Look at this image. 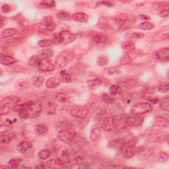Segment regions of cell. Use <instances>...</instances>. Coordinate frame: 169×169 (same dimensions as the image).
Here are the masks:
<instances>
[{
	"label": "cell",
	"instance_id": "cell-1",
	"mask_svg": "<svg viewBox=\"0 0 169 169\" xmlns=\"http://www.w3.org/2000/svg\"><path fill=\"white\" fill-rule=\"evenodd\" d=\"M17 112L22 118H36L42 112V106L39 101H28L21 105H17L12 108Z\"/></svg>",
	"mask_w": 169,
	"mask_h": 169
},
{
	"label": "cell",
	"instance_id": "cell-2",
	"mask_svg": "<svg viewBox=\"0 0 169 169\" xmlns=\"http://www.w3.org/2000/svg\"><path fill=\"white\" fill-rule=\"evenodd\" d=\"M74 53L70 50H65L60 53L57 58L55 59V66L57 68H64L74 58Z\"/></svg>",
	"mask_w": 169,
	"mask_h": 169
},
{
	"label": "cell",
	"instance_id": "cell-3",
	"mask_svg": "<svg viewBox=\"0 0 169 169\" xmlns=\"http://www.w3.org/2000/svg\"><path fill=\"white\" fill-rule=\"evenodd\" d=\"M153 106L149 103H138L134 104L131 108V114L135 115H142L151 112Z\"/></svg>",
	"mask_w": 169,
	"mask_h": 169
},
{
	"label": "cell",
	"instance_id": "cell-4",
	"mask_svg": "<svg viewBox=\"0 0 169 169\" xmlns=\"http://www.w3.org/2000/svg\"><path fill=\"white\" fill-rule=\"evenodd\" d=\"M121 152L124 158L130 159L133 157L136 153L135 143L132 140L125 142L122 145Z\"/></svg>",
	"mask_w": 169,
	"mask_h": 169
},
{
	"label": "cell",
	"instance_id": "cell-5",
	"mask_svg": "<svg viewBox=\"0 0 169 169\" xmlns=\"http://www.w3.org/2000/svg\"><path fill=\"white\" fill-rule=\"evenodd\" d=\"M76 132L72 129L60 130L57 134L58 138L66 144L71 143L76 137Z\"/></svg>",
	"mask_w": 169,
	"mask_h": 169
},
{
	"label": "cell",
	"instance_id": "cell-6",
	"mask_svg": "<svg viewBox=\"0 0 169 169\" xmlns=\"http://www.w3.org/2000/svg\"><path fill=\"white\" fill-rule=\"evenodd\" d=\"M100 123H101L102 128L108 132H111L113 131L116 128L115 124L113 120L112 116H110L108 115H103L101 116V120H100Z\"/></svg>",
	"mask_w": 169,
	"mask_h": 169
},
{
	"label": "cell",
	"instance_id": "cell-7",
	"mask_svg": "<svg viewBox=\"0 0 169 169\" xmlns=\"http://www.w3.org/2000/svg\"><path fill=\"white\" fill-rule=\"evenodd\" d=\"M149 139L150 141L155 143H162L166 141L168 139V135L167 134L160 130H154L150 133L149 135Z\"/></svg>",
	"mask_w": 169,
	"mask_h": 169
},
{
	"label": "cell",
	"instance_id": "cell-8",
	"mask_svg": "<svg viewBox=\"0 0 169 169\" xmlns=\"http://www.w3.org/2000/svg\"><path fill=\"white\" fill-rule=\"evenodd\" d=\"M70 113L74 118H85L89 114V108L85 106H75L71 109Z\"/></svg>",
	"mask_w": 169,
	"mask_h": 169
},
{
	"label": "cell",
	"instance_id": "cell-9",
	"mask_svg": "<svg viewBox=\"0 0 169 169\" xmlns=\"http://www.w3.org/2000/svg\"><path fill=\"white\" fill-rule=\"evenodd\" d=\"M113 25H114V27L117 26L115 24V23L114 22V21L112 20V18H111V19L110 20L107 17H103L101 18H100L99 21L98 22V27L100 29H103L104 30H113L114 29Z\"/></svg>",
	"mask_w": 169,
	"mask_h": 169
},
{
	"label": "cell",
	"instance_id": "cell-10",
	"mask_svg": "<svg viewBox=\"0 0 169 169\" xmlns=\"http://www.w3.org/2000/svg\"><path fill=\"white\" fill-rule=\"evenodd\" d=\"M126 123L128 126L137 127L140 126L143 123V118L140 115L131 114V115L126 116Z\"/></svg>",
	"mask_w": 169,
	"mask_h": 169
},
{
	"label": "cell",
	"instance_id": "cell-11",
	"mask_svg": "<svg viewBox=\"0 0 169 169\" xmlns=\"http://www.w3.org/2000/svg\"><path fill=\"white\" fill-rule=\"evenodd\" d=\"M60 42L64 45H68L73 42L76 39V35L67 30H63L58 33Z\"/></svg>",
	"mask_w": 169,
	"mask_h": 169
},
{
	"label": "cell",
	"instance_id": "cell-12",
	"mask_svg": "<svg viewBox=\"0 0 169 169\" xmlns=\"http://www.w3.org/2000/svg\"><path fill=\"white\" fill-rule=\"evenodd\" d=\"M39 70L41 71H52L55 70V66L48 60V59H41L38 65Z\"/></svg>",
	"mask_w": 169,
	"mask_h": 169
},
{
	"label": "cell",
	"instance_id": "cell-13",
	"mask_svg": "<svg viewBox=\"0 0 169 169\" xmlns=\"http://www.w3.org/2000/svg\"><path fill=\"white\" fill-rule=\"evenodd\" d=\"M156 56L159 61L167 63L169 60V48L168 47L161 48L156 52Z\"/></svg>",
	"mask_w": 169,
	"mask_h": 169
},
{
	"label": "cell",
	"instance_id": "cell-14",
	"mask_svg": "<svg viewBox=\"0 0 169 169\" xmlns=\"http://www.w3.org/2000/svg\"><path fill=\"white\" fill-rule=\"evenodd\" d=\"M108 35L104 33H98L92 37V41L97 45H104L108 42Z\"/></svg>",
	"mask_w": 169,
	"mask_h": 169
},
{
	"label": "cell",
	"instance_id": "cell-15",
	"mask_svg": "<svg viewBox=\"0 0 169 169\" xmlns=\"http://www.w3.org/2000/svg\"><path fill=\"white\" fill-rule=\"evenodd\" d=\"M154 124L155 126L161 128H168L169 126V121L168 117L165 116H156L155 118Z\"/></svg>",
	"mask_w": 169,
	"mask_h": 169
},
{
	"label": "cell",
	"instance_id": "cell-16",
	"mask_svg": "<svg viewBox=\"0 0 169 169\" xmlns=\"http://www.w3.org/2000/svg\"><path fill=\"white\" fill-rule=\"evenodd\" d=\"M61 83V79L60 76H54L48 79L46 82V87L48 89H54L58 87Z\"/></svg>",
	"mask_w": 169,
	"mask_h": 169
},
{
	"label": "cell",
	"instance_id": "cell-17",
	"mask_svg": "<svg viewBox=\"0 0 169 169\" xmlns=\"http://www.w3.org/2000/svg\"><path fill=\"white\" fill-rule=\"evenodd\" d=\"M21 101V98L17 96H9L3 98L1 103H0V106H8L12 104L17 103Z\"/></svg>",
	"mask_w": 169,
	"mask_h": 169
},
{
	"label": "cell",
	"instance_id": "cell-18",
	"mask_svg": "<svg viewBox=\"0 0 169 169\" xmlns=\"http://www.w3.org/2000/svg\"><path fill=\"white\" fill-rule=\"evenodd\" d=\"M33 147V143L28 141H23L18 144L17 146V150L21 153H24Z\"/></svg>",
	"mask_w": 169,
	"mask_h": 169
},
{
	"label": "cell",
	"instance_id": "cell-19",
	"mask_svg": "<svg viewBox=\"0 0 169 169\" xmlns=\"http://www.w3.org/2000/svg\"><path fill=\"white\" fill-rule=\"evenodd\" d=\"M17 60L11 56L1 54L0 55V63L3 66H10L16 63Z\"/></svg>",
	"mask_w": 169,
	"mask_h": 169
},
{
	"label": "cell",
	"instance_id": "cell-20",
	"mask_svg": "<svg viewBox=\"0 0 169 169\" xmlns=\"http://www.w3.org/2000/svg\"><path fill=\"white\" fill-rule=\"evenodd\" d=\"M73 20L80 23H86L89 20V15L83 12H77L72 15Z\"/></svg>",
	"mask_w": 169,
	"mask_h": 169
},
{
	"label": "cell",
	"instance_id": "cell-21",
	"mask_svg": "<svg viewBox=\"0 0 169 169\" xmlns=\"http://www.w3.org/2000/svg\"><path fill=\"white\" fill-rule=\"evenodd\" d=\"M102 83H103L102 80L98 78L89 79L87 81V86H88L90 89L92 90H96L99 87H101Z\"/></svg>",
	"mask_w": 169,
	"mask_h": 169
},
{
	"label": "cell",
	"instance_id": "cell-22",
	"mask_svg": "<svg viewBox=\"0 0 169 169\" xmlns=\"http://www.w3.org/2000/svg\"><path fill=\"white\" fill-rule=\"evenodd\" d=\"M45 23V26L46 30L48 31H53L55 29V23L54 21L53 18L51 16H48L45 18L44 19Z\"/></svg>",
	"mask_w": 169,
	"mask_h": 169
},
{
	"label": "cell",
	"instance_id": "cell-23",
	"mask_svg": "<svg viewBox=\"0 0 169 169\" xmlns=\"http://www.w3.org/2000/svg\"><path fill=\"white\" fill-rule=\"evenodd\" d=\"M101 137V129L98 127H95L93 128L91 130V133H90V139L93 142H96L98 140H100Z\"/></svg>",
	"mask_w": 169,
	"mask_h": 169
},
{
	"label": "cell",
	"instance_id": "cell-24",
	"mask_svg": "<svg viewBox=\"0 0 169 169\" xmlns=\"http://www.w3.org/2000/svg\"><path fill=\"white\" fill-rule=\"evenodd\" d=\"M122 48L125 52L128 53L133 52L134 50L135 49V45L133 41L127 40L122 43Z\"/></svg>",
	"mask_w": 169,
	"mask_h": 169
},
{
	"label": "cell",
	"instance_id": "cell-25",
	"mask_svg": "<svg viewBox=\"0 0 169 169\" xmlns=\"http://www.w3.org/2000/svg\"><path fill=\"white\" fill-rule=\"evenodd\" d=\"M16 137V135L13 132H9L5 134H2L0 136V141L2 143H8L13 141Z\"/></svg>",
	"mask_w": 169,
	"mask_h": 169
},
{
	"label": "cell",
	"instance_id": "cell-26",
	"mask_svg": "<svg viewBox=\"0 0 169 169\" xmlns=\"http://www.w3.org/2000/svg\"><path fill=\"white\" fill-rule=\"evenodd\" d=\"M145 34L142 33H137V32H130V33H127L126 34H125V37L126 39H128V40H136L140 39L143 37H144Z\"/></svg>",
	"mask_w": 169,
	"mask_h": 169
},
{
	"label": "cell",
	"instance_id": "cell-27",
	"mask_svg": "<svg viewBox=\"0 0 169 169\" xmlns=\"http://www.w3.org/2000/svg\"><path fill=\"white\" fill-rule=\"evenodd\" d=\"M34 131L37 135H43L48 133V128L45 124H37L34 128Z\"/></svg>",
	"mask_w": 169,
	"mask_h": 169
},
{
	"label": "cell",
	"instance_id": "cell-28",
	"mask_svg": "<svg viewBox=\"0 0 169 169\" xmlns=\"http://www.w3.org/2000/svg\"><path fill=\"white\" fill-rule=\"evenodd\" d=\"M56 18H58V19L60 20V21H67V20H70L72 16H71V15L67 13V12L65 11H58L57 13L55 15Z\"/></svg>",
	"mask_w": 169,
	"mask_h": 169
},
{
	"label": "cell",
	"instance_id": "cell-29",
	"mask_svg": "<svg viewBox=\"0 0 169 169\" xmlns=\"http://www.w3.org/2000/svg\"><path fill=\"white\" fill-rule=\"evenodd\" d=\"M39 55L41 59H49L53 55V51L50 48L44 49L39 52Z\"/></svg>",
	"mask_w": 169,
	"mask_h": 169
},
{
	"label": "cell",
	"instance_id": "cell-30",
	"mask_svg": "<svg viewBox=\"0 0 169 169\" xmlns=\"http://www.w3.org/2000/svg\"><path fill=\"white\" fill-rule=\"evenodd\" d=\"M17 33V30L15 29H6L2 32V36L3 38H9L14 36Z\"/></svg>",
	"mask_w": 169,
	"mask_h": 169
},
{
	"label": "cell",
	"instance_id": "cell-31",
	"mask_svg": "<svg viewBox=\"0 0 169 169\" xmlns=\"http://www.w3.org/2000/svg\"><path fill=\"white\" fill-rule=\"evenodd\" d=\"M39 6L42 8H46V9H50L55 7V3L54 1H50V0H44L41 1L39 3Z\"/></svg>",
	"mask_w": 169,
	"mask_h": 169
},
{
	"label": "cell",
	"instance_id": "cell-32",
	"mask_svg": "<svg viewBox=\"0 0 169 169\" xmlns=\"http://www.w3.org/2000/svg\"><path fill=\"white\" fill-rule=\"evenodd\" d=\"M55 98L60 103H64L69 101V97L66 93L64 92H58L55 94Z\"/></svg>",
	"mask_w": 169,
	"mask_h": 169
},
{
	"label": "cell",
	"instance_id": "cell-33",
	"mask_svg": "<svg viewBox=\"0 0 169 169\" xmlns=\"http://www.w3.org/2000/svg\"><path fill=\"white\" fill-rule=\"evenodd\" d=\"M109 92H110V95L114 97L115 95H119V94L121 93V92H122V88H121V87L120 86L117 85H112L110 87Z\"/></svg>",
	"mask_w": 169,
	"mask_h": 169
},
{
	"label": "cell",
	"instance_id": "cell-34",
	"mask_svg": "<svg viewBox=\"0 0 169 169\" xmlns=\"http://www.w3.org/2000/svg\"><path fill=\"white\" fill-rule=\"evenodd\" d=\"M55 42L53 39H44L42 40H40L38 43V45L40 47L45 48V47H49L51 46L52 45H54Z\"/></svg>",
	"mask_w": 169,
	"mask_h": 169
},
{
	"label": "cell",
	"instance_id": "cell-35",
	"mask_svg": "<svg viewBox=\"0 0 169 169\" xmlns=\"http://www.w3.org/2000/svg\"><path fill=\"white\" fill-rule=\"evenodd\" d=\"M38 156L41 160H46L50 156V152L48 149H42L39 152Z\"/></svg>",
	"mask_w": 169,
	"mask_h": 169
},
{
	"label": "cell",
	"instance_id": "cell-36",
	"mask_svg": "<svg viewBox=\"0 0 169 169\" xmlns=\"http://www.w3.org/2000/svg\"><path fill=\"white\" fill-rule=\"evenodd\" d=\"M160 108L165 111L169 110V97H166L160 102Z\"/></svg>",
	"mask_w": 169,
	"mask_h": 169
},
{
	"label": "cell",
	"instance_id": "cell-37",
	"mask_svg": "<svg viewBox=\"0 0 169 169\" xmlns=\"http://www.w3.org/2000/svg\"><path fill=\"white\" fill-rule=\"evenodd\" d=\"M102 99L105 103L108 104H112L115 103V98L113 97V96L106 93L103 94L102 96Z\"/></svg>",
	"mask_w": 169,
	"mask_h": 169
},
{
	"label": "cell",
	"instance_id": "cell-38",
	"mask_svg": "<svg viewBox=\"0 0 169 169\" xmlns=\"http://www.w3.org/2000/svg\"><path fill=\"white\" fill-rule=\"evenodd\" d=\"M40 60L39 55H34L29 59L28 64L30 66H38Z\"/></svg>",
	"mask_w": 169,
	"mask_h": 169
},
{
	"label": "cell",
	"instance_id": "cell-39",
	"mask_svg": "<svg viewBox=\"0 0 169 169\" xmlns=\"http://www.w3.org/2000/svg\"><path fill=\"white\" fill-rule=\"evenodd\" d=\"M61 82L63 83H70L71 81V76L69 73L66 72V71H61Z\"/></svg>",
	"mask_w": 169,
	"mask_h": 169
},
{
	"label": "cell",
	"instance_id": "cell-40",
	"mask_svg": "<svg viewBox=\"0 0 169 169\" xmlns=\"http://www.w3.org/2000/svg\"><path fill=\"white\" fill-rule=\"evenodd\" d=\"M154 24L152 23L149 21L143 22L139 25V28L141 30H152L153 29H154Z\"/></svg>",
	"mask_w": 169,
	"mask_h": 169
},
{
	"label": "cell",
	"instance_id": "cell-41",
	"mask_svg": "<svg viewBox=\"0 0 169 169\" xmlns=\"http://www.w3.org/2000/svg\"><path fill=\"white\" fill-rule=\"evenodd\" d=\"M45 82V78L41 76H35L33 79V83L35 87H40Z\"/></svg>",
	"mask_w": 169,
	"mask_h": 169
},
{
	"label": "cell",
	"instance_id": "cell-42",
	"mask_svg": "<svg viewBox=\"0 0 169 169\" xmlns=\"http://www.w3.org/2000/svg\"><path fill=\"white\" fill-rule=\"evenodd\" d=\"M108 58L107 56L106 55H101L99 56L98 60H97V64L98 66H105L108 64Z\"/></svg>",
	"mask_w": 169,
	"mask_h": 169
},
{
	"label": "cell",
	"instance_id": "cell-43",
	"mask_svg": "<svg viewBox=\"0 0 169 169\" xmlns=\"http://www.w3.org/2000/svg\"><path fill=\"white\" fill-rule=\"evenodd\" d=\"M157 89H158V91L159 92H162V93H165V92H168V82H164V83H161L158 86Z\"/></svg>",
	"mask_w": 169,
	"mask_h": 169
},
{
	"label": "cell",
	"instance_id": "cell-44",
	"mask_svg": "<svg viewBox=\"0 0 169 169\" xmlns=\"http://www.w3.org/2000/svg\"><path fill=\"white\" fill-rule=\"evenodd\" d=\"M11 123H6L2 124L1 126H0V133L3 134V133L7 132V131H8L11 129Z\"/></svg>",
	"mask_w": 169,
	"mask_h": 169
},
{
	"label": "cell",
	"instance_id": "cell-45",
	"mask_svg": "<svg viewBox=\"0 0 169 169\" xmlns=\"http://www.w3.org/2000/svg\"><path fill=\"white\" fill-rule=\"evenodd\" d=\"M29 86H30V83L29 82L24 81V82H21V83H17L16 85V88L18 90H24V89L29 88Z\"/></svg>",
	"mask_w": 169,
	"mask_h": 169
},
{
	"label": "cell",
	"instance_id": "cell-46",
	"mask_svg": "<svg viewBox=\"0 0 169 169\" xmlns=\"http://www.w3.org/2000/svg\"><path fill=\"white\" fill-rule=\"evenodd\" d=\"M123 85L128 88H132L136 85V82L133 79H127V81H125L123 83Z\"/></svg>",
	"mask_w": 169,
	"mask_h": 169
},
{
	"label": "cell",
	"instance_id": "cell-47",
	"mask_svg": "<svg viewBox=\"0 0 169 169\" xmlns=\"http://www.w3.org/2000/svg\"><path fill=\"white\" fill-rule=\"evenodd\" d=\"M11 109L12 108H11L8 106H0V115L3 116L5 114H7L8 113H9Z\"/></svg>",
	"mask_w": 169,
	"mask_h": 169
},
{
	"label": "cell",
	"instance_id": "cell-48",
	"mask_svg": "<svg viewBox=\"0 0 169 169\" xmlns=\"http://www.w3.org/2000/svg\"><path fill=\"white\" fill-rule=\"evenodd\" d=\"M8 165L9 168H17L18 167V165H19V162H18V161L17 160V159H11L10 160L8 163Z\"/></svg>",
	"mask_w": 169,
	"mask_h": 169
},
{
	"label": "cell",
	"instance_id": "cell-49",
	"mask_svg": "<svg viewBox=\"0 0 169 169\" xmlns=\"http://www.w3.org/2000/svg\"><path fill=\"white\" fill-rule=\"evenodd\" d=\"M56 110V105L54 103H50L48 104V113L50 114H54Z\"/></svg>",
	"mask_w": 169,
	"mask_h": 169
},
{
	"label": "cell",
	"instance_id": "cell-50",
	"mask_svg": "<svg viewBox=\"0 0 169 169\" xmlns=\"http://www.w3.org/2000/svg\"><path fill=\"white\" fill-rule=\"evenodd\" d=\"M11 11H12V8H11V6L9 4H5L2 7V13H9V12Z\"/></svg>",
	"mask_w": 169,
	"mask_h": 169
},
{
	"label": "cell",
	"instance_id": "cell-51",
	"mask_svg": "<svg viewBox=\"0 0 169 169\" xmlns=\"http://www.w3.org/2000/svg\"><path fill=\"white\" fill-rule=\"evenodd\" d=\"M168 14H169V12H168V8H163L159 12V15L161 17H167L168 16Z\"/></svg>",
	"mask_w": 169,
	"mask_h": 169
},
{
	"label": "cell",
	"instance_id": "cell-52",
	"mask_svg": "<svg viewBox=\"0 0 169 169\" xmlns=\"http://www.w3.org/2000/svg\"><path fill=\"white\" fill-rule=\"evenodd\" d=\"M138 18H140V20L141 21H150V19H151V18H150L149 16L147 15H138Z\"/></svg>",
	"mask_w": 169,
	"mask_h": 169
},
{
	"label": "cell",
	"instance_id": "cell-53",
	"mask_svg": "<svg viewBox=\"0 0 169 169\" xmlns=\"http://www.w3.org/2000/svg\"><path fill=\"white\" fill-rule=\"evenodd\" d=\"M99 3L103 4L104 5L108 6V7H112V6H113V3L110 2H100Z\"/></svg>",
	"mask_w": 169,
	"mask_h": 169
},
{
	"label": "cell",
	"instance_id": "cell-54",
	"mask_svg": "<svg viewBox=\"0 0 169 169\" xmlns=\"http://www.w3.org/2000/svg\"><path fill=\"white\" fill-rule=\"evenodd\" d=\"M161 158L162 159H164L165 161H166V160L168 159V155H167L166 153H161Z\"/></svg>",
	"mask_w": 169,
	"mask_h": 169
},
{
	"label": "cell",
	"instance_id": "cell-55",
	"mask_svg": "<svg viewBox=\"0 0 169 169\" xmlns=\"http://www.w3.org/2000/svg\"><path fill=\"white\" fill-rule=\"evenodd\" d=\"M168 39H169V36H168V33H165L162 36V39L163 40H165V41H168Z\"/></svg>",
	"mask_w": 169,
	"mask_h": 169
}]
</instances>
